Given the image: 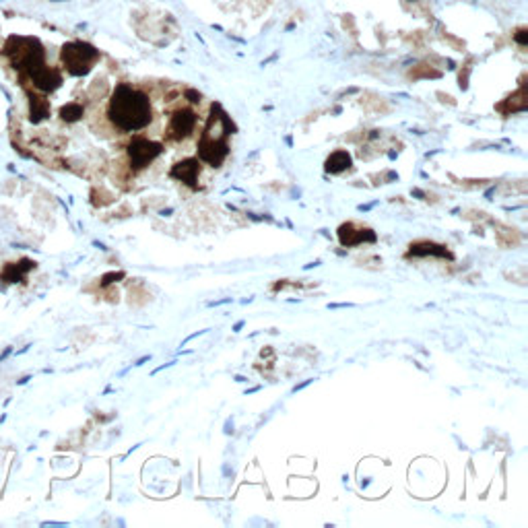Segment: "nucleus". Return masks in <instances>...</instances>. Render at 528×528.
Listing matches in <instances>:
<instances>
[{
    "label": "nucleus",
    "instance_id": "8",
    "mask_svg": "<svg viewBox=\"0 0 528 528\" xmlns=\"http://www.w3.org/2000/svg\"><path fill=\"white\" fill-rule=\"evenodd\" d=\"M340 235V242L342 244H347V246H355V244H359V242H363V239H368V242H374L376 239V235L370 231V229H359V231H353V225L349 223V225H342L339 231Z\"/></svg>",
    "mask_w": 528,
    "mask_h": 528
},
{
    "label": "nucleus",
    "instance_id": "1",
    "mask_svg": "<svg viewBox=\"0 0 528 528\" xmlns=\"http://www.w3.org/2000/svg\"><path fill=\"white\" fill-rule=\"evenodd\" d=\"M108 120L118 132H141L153 122L151 97L128 83L113 89L108 104Z\"/></svg>",
    "mask_w": 528,
    "mask_h": 528
},
{
    "label": "nucleus",
    "instance_id": "12",
    "mask_svg": "<svg viewBox=\"0 0 528 528\" xmlns=\"http://www.w3.org/2000/svg\"><path fill=\"white\" fill-rule=\"evenodd\" d=\"M81 116H83V106H78V104H67V106L60 110V118H62L64 122H76Z\"/></svg>",
    "mask_w": 528,
    "mask_h": 528
},
{
    "label": "nucleus",
    "instance_id": "2",
    "mask_svg": "<svg viewBox=\"0 0 528 528\" xmlns=\"http://www.w3.org/2000/svg\"><path fill=\"white\" fill-rule=\"evenodd\" d=\"M229 120L227 113L221 112L219 106L211 108V116L209 122L200 134L198 141V159L209 163L211 167H219L229 155Z\"/></svg>",
    "mask_w": 528,
    "mask_h": 528
},
{
    "label": "nucleus",
    "instance_id": "7",
    "mask_svg": "<svg viewBox=\"0 0 528 528\" xmlns=\"http://www.w3.org/2000/svg\"><path fill=\"white\" fill-rule=\"evenodd\" d=\"M172 178L188 184L192 188H196V182H198V176H200V165H198V159H184L180 163H176L169 172Z\"/></svg>",
    "mask_w": 528,
    "mask_h": 528
},
{
    "label": "nucleus",
    "instance_id": "10",
    "mask_svg": "<svg viewBox=\"0 0 528 528\" xmlns=\"http://www.w3.org/2000/svg\"><path fill=\"white\" fill-rule=\"evenodd\" d=\"M48 113H50L48 102H46L43 97H39V95L29 93V116H32V120H34V122H39V120H43Z\"/></svg>",
    "mask_w": 528,
    "mask_h": 528
},
{
    "label": "nucleus",
    "instance_id": "4",
    "mask_svg": "<svg viewBox=\"0 0 528 528\" xmlns=\"http://www.w3.org/2000/svg\"><path fill=\"white\" fill-rule=\"evenodd\" d=\"M161 151H163V145H161V143L149 141V139H145V137H134V139L128 143V149H126L128 167L132 169V174L143 172L145 167H149L153 161L161 155Z\"/></svg>",
    "mask_w": 528,
    "mask_h": 528
},
{
    "label": "nucleus",
    "instance_id": "5",
    "mask_svg": "<svg viewBox=\"0 0 528 528\" xmlns=\"http://www.w3.org/2000/svg\"><path fill=\"white\" fill-rule=\"evenodd\" d=\"M196 122L198 116L192 108H178L174 110L169 116L167 122V130H165V139L169 143H184L186 139H190L196 130Z\"/></svg>",
    "mask_w": 528,
    "mask_h": 528
},
{
    "label": "nucleus",
    "instance_id": "3",
    "mask_svg": "<svg viewBox=\"0 0 528 528\" xmlns=\"http://www.w3.org/2000/svg\"><path fill=\"white\" fill-rule=\"evenodd\" d=\"M97 58H99V52L85 41H71L60 52L62 64L67 67V71L71 75L75 76L87 75L91 71V67L97 62Z\"/></svg>",
    "mask_w": 528,
    "mask_h": 528
},
{
    "label": "nucleus",
    "instance_id": "11",
    "mask_svg": "<svg viewBox=\"0 0 528 528\" xmlns=\"http://www.w3.org/2000/svg\"><path fill=\"white\" fill-rule=\"evenodd\" d=\"M527 89L522 87L518 93H514L512 97H508L506 106H499V110H501V112H522V110H527Z\"/></svg>",
    "mask_w": 528,
    "mask_h": 528
},
{
    "label": "nucleus",
    "instance_id": "6",
    "mask_svg": "<svg viewBox=\"0 0 528 528\" xmlns=\"http://www.w3.org/2000/svg\"><path fill=\"white\" fill-rule=\"evenodd\" d=\"M27 76L32 78V83L38 87L39 91H43V93H50V91H54V89H58V87L62 85V76H60V73H58L56 69L46 67V64H41L38 69L29 71Z\"/></svg>",
    "mask_w": 528,
    "mask_h": 528
},
{
    "label": "nucleus",
    "instance_id": "9",
    "mask_svg": "<svg viewBox=\"0 0 528 528\" xmlns=\"http://www.w3.org/2000/svg\"><path fill=\"white\" fill-rule=\"evenodd\" d=\"M351 165V157L347 151H335L326 159V172L331 174H340Z\"/></svg>",
    "mask_w": 528,
    "mask_h": 528
},
{
    "label": "nucleus",
    "instance_id": "13",
    "mask_svg": "<svg viewBox=\"0 0 528 528\" xmlns=\"http://www.w3.org/2000/svg\"><path fill=\"white\" fill-rule=\"evenodd\" d=\"M514 39H516V41H518L520 46H527V43H528V29H524V27H522V29H518V32L514 34Z\"/></svg>",
    "mask_w": 528,
    "mask_h": 528
}]
</instances>
